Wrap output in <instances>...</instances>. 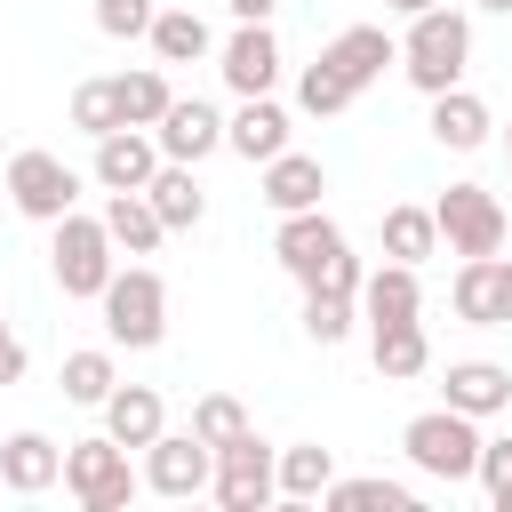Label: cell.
<instances>
[{"mask_svg": "<svg viewBox=\"0 0 512 512\" xmlns=\"http://www.w3.org/2000/svg\"><path fill=\"white\" fill-rule=\"evenodd\" d=\"M384 64H400V40L384 32V24H344L312 64H304V80H296V104L312 112V120H336L344 104H360L376 80H384Z\"/></svg>", "mask_w": 512, "mask_h": 512, "instance_id": "1", "label": "cell"}, {"mask_svg": "<svg viewBox=\"0 0 512 512\" xmlns=\"http://www.w3.org/2000/svg\"><path fill=\"white\" fill-rule=\"evenodd\" d=\"M272 256H280V272L296 280V288H344V296H360V256L344 248V232H336V216H320V208H296V216H280V232H272Z\"/></svg>", "mask_w": 512, "mask_h": 512, "instance_id": "2", "label": "cell"}, {"mask_svg": "<svg viewBox=\"0 0 512 512\" xmlns=\"http://www.w3.org/2000/svg\"><path fill=\"white\" fill-rule=\"evenodd\" d=\"M464 64H472V16H464V8H424V16H408V32H400V72H408V88H424V96L464 88Z\"/></svg>", "mask_w": 512, "mask_h": 512, "instance_id": "3", "label": "cell"}, {"mask_svg": "<svg viewBox=\"0 0 512 512\" xmlns=\"http://www.w3.org/2000/svg\"><path fill=\"white\" fill-rule=\"evenodd\" d=\"M480 416H464V408H424V416H408V432H400V456L424 472V480H480Z\"/></svg>", "mask_w": 512, "mask_h": 512, "instance_id": "4", "label": "cell"}, {"mask_svg": "<svg viewBox=\"0 0 512 512\" xmlns=\"http://www.w3.org/2000/svg\"><path fill=\"white\" fill-rule=\"evenodd\" d=\"M96 304H104V336L128 344V352H152V344L168 336V288H160L152 264H120Z\"/></svg>", "mask_w": 512, "mask_h": 512, "instance_id": "5", "label": "cell"}, {"mask_svg": "<svg viewBox=\"0 0 512 512\" xmlns=\"http://www.w3.org/2000/svg\"><path fill=\"white\" fill-rule=\"evenodd\" d=\"M136 488H144V472L128 464V448H120L112 432H96V440H72V448H64V496H72L80 512H120Z\"/></svg>", "mask_w": 512, "mask_h": 512, "instance_id": "6", "label": "cell"}, {"mask_svg": "<svg viewBox=\"0 0 512 512\" xmlns=\"http://www.w3.org/2000/svg\"><path fill=\"white\" fill-rule=\"evenodd\" d=\"M112 256H120V248H112V232H104V216H80V208H72V216L56 224V248H48V272H56V288H64L72 304H96V296H104V280L120 272Z\"/></svg>", "mask_w": 512, "mask_h": 512, "instance_id": "7", "label": "cell"}, {"mask_svg": "<svg viewBox=\"0 0 512 512\" xmlns=\"http://www.w3.org/2000/svg\"><path fill=\"white\" fill-rule=\"evenodd\" d=\"M432 216H440L448 256H504V240H512V216H504V200L488 184H448L432 200Z\"/></svg>", "mask_w": 512, "mask_h": 512, "instance_id": "8", "label": "cell"}, {"mask_svg": "<svg viewBox=\"0 0 512 512\" xmlns=\"http://www.w3.org/2000/svg\"><path fill=\"white\" fill-rule=\"evenodd\" d=\"M208 496H216L224 512H264V504L280 496V448H264L256 432L224 440V448H216V480H208Z\"/></svg>", "mask_w": 512, "mask_h": 512, "instance_id": "9", "label": "cell"}, {"mask_svg": "<svg viewBox=\"0 0 512 512\" xmlns=\"http://www.w3.org/2000/svg\"><path fill=\"white\" fill-rule=\"evenodd\" d=\"M8 200H16L32 224H64V216L80 208V176H72L56 152L24 144V152H8Z\"/></svg>", "mask_w": 512, "mask_h": 512, "instance_id": "10", "label": "cell"}, {"mask_svg": "<svg viewBox=\"0 0 512 512\" xmlns=\"http://www.w3.org/2000/svg\"><path fill=\"white\" fill-rule=\"evenodd\" d=\"M448 304L464 328H512V256H464L448 280Z\"/></svg>", "mask_w": 512, "mask_h": 512, "instance_id": "11", "label": "cell"}, {"mask_svg": "<svg viewBox=\"0 0 512 512\" xmlns=\"http://www.w3.org/2000/svg\"><path fill=\"white\" fill-rule=\"evenodd\" d=\"M208 480H216V448H208L200 432H160V440L144 448V488H152V496H176V504H184V496H200Z\"/></svg>", "mask_w": 512, "mask_h": 512, "instance_id": "12", "label": "cell"}, {"mask_svg": "<svg viewBox=\"0 0 512 512\" xmlns=\"http://www.w3.org/2000/svg\"><path fill=\"white\" fill-rule=\"evenodd\" d=\"M160 136L152 128H112V136H96V160H88V176L104 184V192H144L152 176H160Z\"/></svg>", "mask_w": 512, "mask_h": 512, "instance_id": "13", "label": "cell"}, {"mask_svg": "<svg viewBox=\"0 0 512 512\" xmlns=\"http://www.w3.org/2000/svg\"><path fill=\"white\" fill-rule=\"evenodd\" d=\"M216 72H224L232 96H272L280 88V40H272V24H240L216 48Z\"/></svg>", "mask_w": 512, "mask_h": 512, "instance_id": "14", "label": "cell"}, {"mask_svg": "<svg viewBox=\"0 0 512 512\" xmlns=\"http://www.w3.org/2000/svg\"><path fill=\"white\" fill-rule=\"evenodd\" d=\"M152 136H160V152H168V160L200 168L208 152H224V112H216L208 96H176V104L160 112V128H152Z\"/></svg>", "mask_w": 512, "mask_h": 512, "instance_id": "15", "label": "cell"}, {"mask_svg": "<svg viewBox=\"0 0 512 512\" xmlns=\"http://www.w3.org/2000/svg\"><path fill=\"white\" fill-rule=\"evenodd\" d=\"M64 480V448L48 432H8L0 440V488L8 496H48Z\"/></svg>", "mask_w": 512, "mask_h": 512, "instance_id": "16", "label": "cell"}, {"mask_svg": "<svg viewBox=\"0 0 512 512\" xmlns=\"http://www.w3.org/2000/svg\"><path fill=\"white\" fill-rule=\"evenodd\" d=\"M224 152H240L248 168H264L272 152H288V112L272 96H240V112L224 120Z\"/></svg>", "mask_w": 512, "mask_h": 512, "instance_id": "17", "label": "cell"}, {"mask_svg": "<svg viewBox=\"0 0 512 512\" xmlns=\"http://www.w3.org/2000/svg\"><path fill=\"white\" fill-rule=\"evenodd\" d=\"M440 400L488 424V416H504V408H512V368H496V360H448V384H440Z\"/></svg>", "mask_w": 512, "mask_h": 512, "instance_id": "18", "label": "cell"}, {"mask_svg": "<svg viewBox=\"0 0 512 512\" xmlns=\"http://www.w3.org/2000/svg\"><path fill=\"white\" fill-rule=\"evenodd\" d=\"M104 432H112L120 448H152V440L168 432V400H160L152 384H112V400H104Z\"/></svg>", "mask_w": 512, "mask_h": 512, "instance_id": "19", "label": "cell"}, {"mask_svg": "<svg viewBox=\"0 0 512 512\" xmlns=\"http://www.w3.org/2000/svg\"><path fill=\"white\" fill-rule=\"evenodd\" d=\"M360 312H368V328H384V320H416L424 312V280H416V264H376L368 280H360Z\"/></svg>", "mask_w": 512, "mask_h": 512, "instance_id": "20", "label": "cell"}, {"mask_svg": "<svg viewBox=\"0 0 512 512\" xmlns=\"http://www.w3.org/2000/svg\"><path fill=\"white\" fill-rule=\"evenodd\" d=\"M320 192H328V168H320L312 152H272V160H264V200H272L280 216L320 208Z\"/></svg>", "mask_w": 512, "mask_h": 512, "instance_id": "21", "label": "cell"}, {"mask_svg": "<svg viewBox=\"0 0 512 512\" xmlns=\"http://www.w3.org/2000/svg\"><path fill=\"white\" fill-rule=\"evenodd\" d=\"M368 352H376V376H384V384H408V376L432 368L424 320H384V328H368Z\"/></svg>", "mask_w": 512, "mask_h": 512, "instance_id": "22", "label": "cell"}, {"mask_svg": "<svg viewBox=\"0 0 512 512\" xmlns=\"http://www.w3.org/2000/svg\"><path fill=\"white\" fill-rule=\"evenodd\" d=\"M488 128H496V120H488V104H480L472 88H440V96H432V136H440L448 152H480Z\"/></svg>", "mask_w": 512, "mask_h": 512, "instance_id": "23", "label": "cell"}, {"mask_svg": "<svg viewBox=\"0 0 512 512\" xmlns=\"http://www.w3.org/2000/svg\"><path fill=\"white\" fill-rule=\"evenodd\" d=\"M144 200L160 208V224H168V232H192V224L208 216V192H200V176H192L184 160H160V176L144 184Z\"/></svg>", "mask_w": 512, "mask_h": 512, "instance_id": "24", "label": "cell"}, {"mask_svg": "<svg viewBox=\"0 0 512 512\" xmlns=\"http://www.w3.org/2000/svg\"><path fill=\"white\" fill-rule=\"evenodd\" d=\"M104 232H112V248H128V256H152V248L168 240V224H160V208H152L144 192H104Z\"/></svg>", "mask_w": 512, "mask_h": 512, "instance_id": "25", "label": "cell"}, {"mask_svg": "<svg viewBox=\"0 0 512 512\" xmlns=\"http://www.w3.org/2000/svg\"><path fill=\"white\" fill-rule=\"evenodd\" d=\"M384 256L392 264H424V256H440V216L432 208H384Z\"/></svg>", "mask_w": 512, "mask_h": 512, "instance_id": "26", "label": "cell"}, {"mask_svg": "<svg viewBox=\"0 0 512 512\" xmlns=\"http://www.w3.org/2000/svg\"><path fill=\"white\" fill-rule=\"evenodd\" d=\"M328 480H336V456H328L320 440L280 448V496H288V504H320V496H328Z\"/></svg>", "mask_w": 512, "mask_h": 512, "instance_id": "27", "label": "cell"}, {"mask_svg": "<svg viewBox=\"0 0 512 512\" xmlns=\"http://www.w3.org/2000/svg\"><path fill=\"white\" fill-rule=\"evenodd\" d=\"M328 512H416V488L408 480H384V472H368V480H328V496H320Z\"/></svg>", "mask_w": 512, "mask_h": 512, "instance_id": "28", "label": "cell"}, {"mask_svg": "<svg viewBox=\"0 0 512 512\" xmlns=\"http://www.w3.org/2000/svg\"><path fill=\"white\" fill-rule=\"evenodd\" d=\"M144 40H152V56H160V64H200V56L216 48V40H208V24H200L192 8H160Z\"/></svg>", "mask_w": 512, "mask_h": 512, "instance_id": "29", "label": "cell"}, {"mask_svg": "<svg viewBox=\"0 0 512 512\" xmlns=\"http://www.w3.org/2000/svg\"><path fill=\"white\" fill-rule=\"evenodd\" d=\"M72 128L96 144V136H112V128H128V104H120V80H80L72 88Z\"/></svg>", "mask_w": 512, "mask_h": 512, "instance_id": "30", "label": "cell"}, {"mask_svg": "<svg viewBox=\"0 0 512 512\" xmlns=\"http://www.w3.org/2000/svg\"><path fill=\"white\" fill-rule=\"evenodd\" d=\"M112 384H120V368H112V352H104V344H88V352H64V400H80V408H104V400H112Z\"/></svg>", "mask_w": 512, "mask_h": 512, "instance_id": "31", "label": "cell"}, {"mask_svg": "<svg viewBox=\"0 0 512 512\" xmlns=\"http://www.w3.org/2000/svg\"><path fill=\"white\" fill-rule=\"evenodd\" d=\"M120 104H128V128H160V112L176 104V88H168L160 64H144V72H120Z\"/></svg>", "mask_w": 512, "mask_h": 512, "instance_id": "32", "label": "cell"}, {"mask_svg": "<svg viewBox=\"0 0 512 512\" xmlns=\"http://www.w3.org/2000/svg\"><path fill=\"white\" fill-rule=\"evenodd\" d=\"M352 304H360V296H344V288H304V312H296V320H304L312 344H344V336H352Z\"/></svg>", "mask_w": 512, "mask_h": 512, "instance_id": "33", "label": "cell"}, {"mask_svg": "<svg viewBox=\"0 0 512 512\" xmlns=\"http://www.w3.org/2000/svg\"><path fill=\"white\" fill-rule=\"evenodd\" d=\"M192 432H200L208 448H224V440H240V432H256V424H248V408H240L232 392H200V400H192Z\"/></svg>", "mask_w": 512, "mask_h": 512, "instance_id": "34", "label": "cell"}, {"mask_svg": "<svg viewBox=\"0 0 512 512\" xmlns=\"http://www.w3.org/2000/svg\"><path fill=\"white\" fill-rule=\"evenodd\" d=\"M152 16H160L152 0H96V32H104V40H144Z\"/></svg>", "mask_w": 512, "mask_h": 512, "instance_id": "35", "label": "cell"}, {"mask_svg": "<svg viewBox=\"0 0 512 512\" xmlns=\"http://www.w3.org/2000/svg\"><path fill=\"white\" fill-rule=\"evenodd\" d=\"M480 488H488L496 512H512V440H488L480 448Z\"/></svg>", "mask_w": 512, "mask_h": 512, "instance_id": "36", "label": "cell"}, {"mask_svg": "<svg viewBox=\"0 0 512 512\" xmlns=\"http://www.w3.org/2000/svg\"><path fill=\"white\" fill-rule=\"evenodd\" d=\"M0 384H24V344L0 336Z\"/></svg>", "mask_w": 512, "mask_h": 512, "instance_id": "37", "label": "cell"}, {"mask_svg": "<svg viewBox=\"0 0 512 512\" xmlns=\"http://www.w3.org/2000/svg\"><path fill=\"white\" fill-rule=\"evenodd\" d=\"M224 8H232V24H272L280 0H224Z\"/></svg>", "mask_w": 512, "mask_h": 512, "instance_id": "38", "label": "cell"}, {"mask_svg": "<svg viewBox=\"0 0 512 512\" xmlns=\"http://www.w3.org/2000/svg\"><path fill=\"white\" fill-rule=\"evenodd\" d=\"M392 16H424V8H440V0H384Z\"/></svg>", "mask_w": 512, "mask_h": 512, "instance_id": "39", "label": "cell"}, {"mask_svg": "<svg viewBox=\"0 0 512 512\" xmlns=\"http://www.w3.org/2000/svg\"><path fill=\"white\" fill-rule=\"evenodd\" d=\"M480 8H488V16H512V0H480Z\"/></svg>", "mask_w": 512, "mask_h": 512, "instance_id": "40", "label": "cell"}, {"mask_svg": "<svg viewBox=\"0 0 512 512\" xmlns=\"http://www.w3.org/2000/svg\"><path fill=\"white\" fill-rule=\"evenodd\" d=\"M0 160H8V136H0Z\"/></svg>", "mask_w": 512, "mask_h": 512, "instance_id": "41", "label": "cell"}, {"mask_svg": "<svg viewBox=\"0 0 512 512\" xmlns=\"http://www.w3.org/2000/svg\"><path fill=\"white\" fill-rule=\"evenodd\" d=\"M0 336H8V312H0Z\"/></svg>", "mask_w": 512, "mask_h": 512, "instance_id": "42", "label": "cell"}, {"mask_svg": "<svg viewBox=\"0 0 512 512\" xmlns=\"http://www.w3.org/2000/svg\"><path fill=\"white\" fill-rule=\"evenodd\" d=\"M504 160H512V136H504Z\"/></svg>", "mask_w": 512, "mask_h": 512, "instance_id": "43", "label": "cell"}]
</instances>
